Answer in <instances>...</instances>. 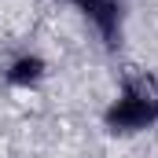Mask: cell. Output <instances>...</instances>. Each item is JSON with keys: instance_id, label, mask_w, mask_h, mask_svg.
<instances>
[{"instance_id": "obj_3", "label": "cell", "mask_w": 158, "mask_h": 158, "mask_svg": "<svg viewBox=\"0 0 158 158\" xmlns=\"http://www.w3.org/2000/svg\"><path fill=\"white\" fill-rule=\"evenodd\" d=\"M40 59L37 55H22V59H15L11 63V70H7V81H15V85H33L40 77Z\"/></svg>"}, {"instance_id": "obj_1", "label": "cell", "mask_w": 158, "mask_h": 158, "mask_svg": "<svg viewBox=\"0 0 158 158\" xmlns=\"http://www.w3.org/2000/svg\"><path fill=\"white\" fill-rule=\"evenodd\" d=\"M107 118L118 129H143V125H151L158 118V88L151 81H129Z\"/></svg>"}, {"instance_id": "obj_2", "label": "cell", "mask_w": 158, "mask_h": 158, "mask_svg": "<svg viewBox=\"0 0 158 158\" xmlns=\"http://www.w3.org/2000/svg\"><path fill=\"white\" fill-rule=\"evenodd\" d=\"M77 4V11L99 30V37L103 40H114L121 33V7L118 0H74Z\"/></svg>"}]
</instances>
